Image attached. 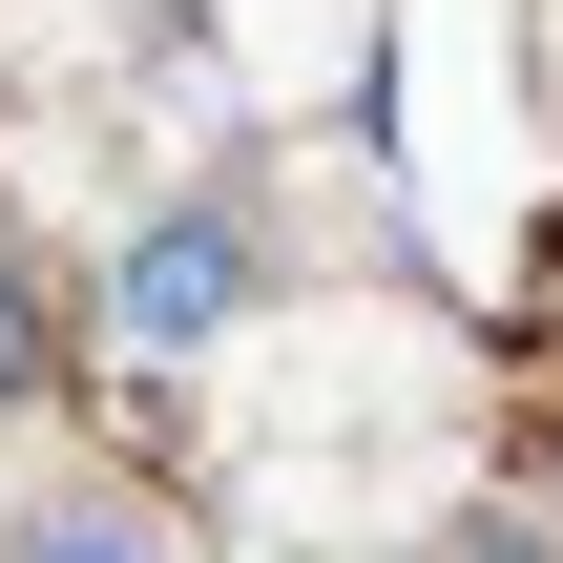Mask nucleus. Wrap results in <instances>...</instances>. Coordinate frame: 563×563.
I'll list each match as a JSON object with an SVG mask.
<instances>
[{"instance_id":"2","label":"nucleus","mask_w":563,"mask_h":563,"mask_svg":"<svg viewBox=\"0 0 563 563\" xmlns=\"http://www.w3.org/2000/svg\"><path fill=\"white\" fill-rule=\"evenodd\" d=\"M0 563H167V522H146L125 481H42V501L0 522Z\"/></svg>"},{"instance_id":"3","label":"nucleus","mask_w":563,"mask_h":563,"mask_svg":"<svg viewBox=\"0 0 563 563\" xmlns=\"http://www.w3.org/2000/svg\"><path fill=\"white\" fill-rule=\"evenodd\" d=\"M42 376V292H21V251H0V397Z\"/></svg>"},{"instance_id":"1","label":"nucleus","mask_w":563,"mask_h":563,"mask_svg":"<svg viewBox=\"0 0 563 563\" xmlns=\"http://www.w3.org/2000/svg\"><path fill=\"white\" fill-rule=\"evenodd\" d=\"M104 313H125L146 355H188V334H230V313H251V209H167V230H125V272H104Z\"/></svg>"}]
</instances>
